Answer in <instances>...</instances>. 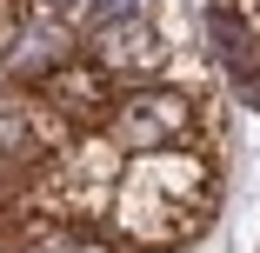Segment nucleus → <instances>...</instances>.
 <instances>
[{
    "label": "nucleus",
    "instance_id": "1",
    "mask_svg": "<svg viewBox=\"0 0 260 253\" xmlns=\"http://www.w3.org/2000/svg\"><path fill=\"white\" fill-rule=\"evenodd\" d=\"M100 133H107L127 160L174 154V147H214V127H207V87H174V80L127 87Z\"/></svg>",
    "mask_w": 260,
    "mask_h": 253
},
{
    "label": "nucleus",
    "instance_id": "2",
    "mask_svg": "<svg viewBox=\"0 0 260 253\" xmlns=\"http://www.w3.org/2000/svg\"><path fill=\"white\" fill-rule=\"evenodd\" d=\"M74 54H80V33H74V27H60V20H27V33L0 54V80H7V87H40V80H54Z\"/></svg>",
    "mask_w": 260,
    "mask_h": 253
},
{
    "label": "nucleus",
    "instance_id": "3",
    "mask_svg": "<svg viewBox=\"0 0 260 253\" xmlns=\"http://www.w3.org/2000/svg\"><path fill=\"white\" fill-rule=\"evenodd\" d=\"M0 253H120V246L47 213H0Z\"/></svg>",
    "mask_w": 260,
    "mask_h": 253
},
{
    "label": "nucleus",
    "instance_id": "4",
    "mask_svg": "<svg viewBox=\"0 0 260 253\" xmlns=\"http://www.w3.org/2000/svg\"><path fill=\"white\" fill-rule=\"evenodd\" d=\"M140 7H147V0H87V14H80V33H107V27H127Z\"/></svg>",
    "mask_w": 260,
    "mask_h": 253
},
{
    "label": "nucleus",
    "instance_id": "5",
    "mask_svg": "<svg viewBox=\"0 0 260 253\" xmlns=\"http://www.w3.org/2000/svg\"><path fill=\"white\" fill-rule=\"evenodd\" d=\"M7 207H14V173L0 167V213H7Z\"/></svg>",
    "mask_w": 260,
    "mask_h": 253
},
{
    "label": "nucleus",
    "instance_id": "6",
    "mask_svg": "<svg viewBox=\"0 0 260 253\" xmlns=\"http://www.w3.org/2000/svg\"><path fill=\"white\" fill-rule=\"evenodd\" d=\"M240 93H247V100H253V107H260V74H253V80H240Z\"/></svg>",
    "mask_w": 260,
    "mask_h": 253
},
{
    "label": "nucleus",
    "instance_id": "7",
    "mask_svg": "<svg viewBox=\"0 0 260 253\" xmlns=\"http://www.w3.org/2000/svg\"><path fill=\"white\" fill-rule=\"evenodd\" d=\"M0 93H7V80H0Z\"/></svg>",
    "mask_w": 260,
    "mask_h": 253
}]
</instances>
